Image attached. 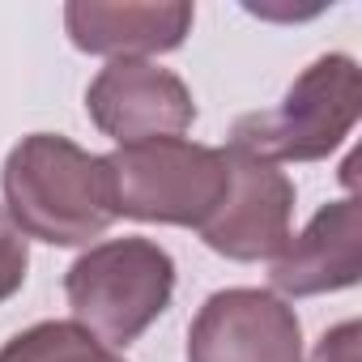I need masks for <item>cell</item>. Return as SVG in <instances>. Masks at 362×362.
Instances as JSON below:
<instances>
[{"label": "cell", "instance_id": "cell-1", "mask_svg": "<svg viewBox=\"0 0 362 362\" xmlns=\"http://www.w3.org/2000/svg\"><path fill=\"white\" fill-rule=\"evenodd\" d=\"M0 188L22 235L47 247H90L115 222L103 153H90L60 132L22 136L5 158Z\"/></svg>", "mask_w": 362, "mask_h": 362}, {"label": "cell", "instance_id": "cell-2", "mask_svg": "<svg viewBox=\"0 0 362 362\" xmlns=\"http://www.w3.org/2000/svg\"><path fill=\"white\" fill-rule=\"evenodd\" d=\"M64 298L73 324L111 349H128L170 307L175 256L145 235L90 243L64 273Z\"/></svg>", "mask_w": 362, "mask_h": 362}, {"label": "cell", "instance_id": "cell-3", "mask_svg": "<svg viewBox=\"0 0 362 362\" xmlns=\"http://www.w3.org/2000/svg\"><path fill=\"white\" fill-rule=\"evenodd\" d=\"M103 170L115 218L188 230H201L209 222L230 184L226 149L188 136L115 145L111 153H103Z\"/></svg>", "mask_w": 362, "mask_h": 362}, {"label": "cell", "instance_id": "cell-4", "mask_svg": "<svg viewBox=\"0 0 362 362\" xmlns=\"http://www.w3.org/2000/svg\"><path fill=\"white\" fill-rule=\"evenodd\" d=\"M362 115V73L345 52L315 56L269 111H247L230 128V149L281 162H324L332 158Z\"/></svg>", "mask_w": 362, "mask_h": 362}, {"label": "cell", "instance_id": "cell-5", "mask_svg": "<svg viewBox=\"0 0 362 362\" xmlns=\"http://www.w3.org/2000/svg\"><path fill=\"white\" fill-rule=\"evenodd\" d=\"M188 362H303V320L273 290H218L188 324Z\"/></svg>", "mask_w": 362, "mask_h": 362}, {"label": "cell", "instance_id": "cell-6", "mask_svg": "<svg viewBox=\"0 0 362 362\" xmlns=\"http://www.w3.org/2000/svg\"><path fill=\"white\" fill-rule=\"evenodd\" d=\"M226 166H230L226 197L201 226V239L209 252L239 260V264L273 260L290 239L294 197H298L294 179L281 166L252 158L243 149H230V145H226Z\"/></svg>", "mask_w": 362, "mask_h": 362}, {"label": "cell", "instance_id": "cell-7", "mask_svg": "<svg viewBox=\"0 0 362 362\" xmlns=\"http://www.w3.org/2000/svg\"><path fill=\"white\" fill-rule=\"evenodd\" d=\"M86 115L115 145H141L184 136L197 124V98L184 77L153 60H107L86 90Z\"/></svg>", "mask_w": 362, "mask_h": 362}, {"label": "cell", "instance_id": "cell-8", "mask_svg": "<svg viewBox=\"0 0 362 362\" xmlns=\"http://www.w3.org/2000/svg\"><path fill=\"white\" fill-rule=\"evenodd\" d=\"M362 277V209L358 197H341L324 205L286 247L273 256V290L290 298H315L358 286Z\"/></svg>", "mask_w": 362, "mask_h": 362}, {"label": "cell", "instance_id": "cell-9", "mask_svg": "<svg viewBox=\"0 0 362 362\" xmlns=\"http://www.w3.org/2000/svg\"><path fill=\"white\" fill-rule=\"evenodd\" d=\"M192 22H197V9L188 0H158V5L73 0V5H64L69 43L86 56H107V60H149V56L175 52L192 35Z\"/></svg>", "mask_w": 362, "mask_h": 362}, {"label": "cell", "instance_id": "cell-10", "mask_svg": "<svg viewBox=\"0 0 362 362\" xmlns=\"http://www.w3.org/2000/svg\"><path fill=\"white\" fill-rule=\"evenodd\" d=\"M0 362H124L119 349L103 345L73 320H43L5 341Z\"/></svg>", "mask_w": 362, "mask_h": 362}, {"label": "cell", "instance_id": "cell-11", "mask_svg": "<svg viewBox=\"0 0 362 362\" xmlns=\"http://www.w3.org/2000/svg\"><path fill=\"white\" fill-rule=\"evenodd\" d=\"M26 273H30V239L0 205V303H9L26 286Z\"/></svg>", "mask_w": 362, "mask_h": 362}, {"label": "cell", "instance_id": "cell-12", "mask_svg": "<svg viewBox=\"0 0 362 362\" xmlns=\"http://www.w3.org/2000/svg\"><path fill=\"white\" fill-rule=\"evenodd\" d=\"M358 354H362V324L345 320L320 337V345L311 349V362H358Z\"/></svg>", "mask_w": 362, "mask_h": 362}]
</instances>
